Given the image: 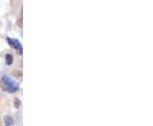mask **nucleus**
<instances>
[{
    "instance_id": "nucleus-1",
    "label": "nucleus",
    "mask_w": 153,
    "mask_h": 126,
    "mask_svg": "<svg viewBox=\"0 0 153 126\" xmlns=\"http://www.w3.org/2000/svg\"><path fill=\"white\" fill-rule=\"evenodd\" d=\"M1 84L2 88L9 93L16 92L19 89V84L17 82L13 80L9 75L4 74L1 78Z\"/></svg>"
},
{
    "instance_id": "nucleus-2",
    "label": "nucleus",
    "mask_w": 153,
    "mask_h": 126,
    "mask_svg": "<svg viewBox=\"0 0 153 126\" xmlns=\"http://www.w3.org/2000/svg\"><path fill=\"white\" fill-rule=\"evenodd\" d=\"M8 43L11 45L13 48H15V50H17L20 54L22 53V45L21 44V42L18 40V39H15V38H11V37H7Z\"/></svg>"
},
{
    "instance_id": "nucleus-3",
    "label": "nucleus",
    "mask_w": 153,
    "mask_h": 126,
    "mask_svg": "<svg viewBox=\"0 0 153 126\" xmlns=\"http://www.w3.org/2000/svg\"><path fill=\"white\" fill-rule=\"evenodd\" d=\"M4 124H5V125L6 126L11 125L14 123L13 119H12V118H11L10 116H5L4 119Z\"/></svg>"
},
{
    "instance_id": "nucleus-4",
    "label": "nucleus",
    "mask_w": 153,
    "mask_h": 126,
    "mask_svg": "<svg viewBox=\"0 0 153 126\" xmlns=\"http://www.w3.org/2000/svg\"><path fill=\"white\" fill-rule=\"evenodd\" d=\"M5 62L7 65H11L13 62V57L10 54H6L5 55Z\"/></svg>"
}]
</instances>
